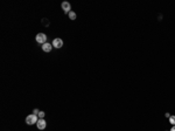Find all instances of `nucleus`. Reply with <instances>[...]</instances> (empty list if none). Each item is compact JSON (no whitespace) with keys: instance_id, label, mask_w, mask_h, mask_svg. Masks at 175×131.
I'll list each match as a JSON object with an SVG mask.
<instances>
[{"instance_id":"1","label":"nucleus","mask_w":175,"mask_h":131,"mask_svg":"<svg viewBox=\"0 0 175 131\" xmlns=\"http://www.w3.org/2000/svg\"><path fill=\"white\" fill-rule=\"evenodd\" d=\"M39 121V117L36 115H34V114H32V115H28L27 117H26V123L28 125H33L35 124V123H38Z\"/></svg>"},{"instance_id":"2","label":"nucleus","mask_w":175,"mask_h":131,"mask_svg":"<svg viewBox=\"0 0 175 131\" xmlns=\"http://www.w3.org/2000/svg\"><path fill=\"white\" fill-rule=\"evenodd\" d=\"M35 40H36V42H39V43L45 45V43H47V35H46L45 33H39L38 35H36V38H35Z\"/></svg>"},{"instance_id":"3","label":"nucleus","mask_w":175,"mask_h":131,"mask_svg":"<svg viewBox=\"0 0 175 131\" xmlns=\"http://www.w3.org/2000/svg\"><path fill=\"white\" fill-rule=\"evenodd\" d=\"M53 47L56 48V49H60V48L63 47V40L60 38L57 39H54V41H53Z\"/></svg>"},{"instance_id":"4","label":"nucleus","mask_w":175,"mask_h":131,"mask_svg":"<svg viewBox=\"0 0 175 131\" xmlns=\"http://www.w3.org/2000/svg\"><path fill=\"white\" fill-rule=\"evenodd\" d=\"M36 126H38L39 130H45L47 128V123H46L45 118H39L38 123H36Z\"/></svg>"},{"instance_id":"5","label":"nucleus","mask_w":175,"mask_h":131,"mask_svg":"<svg viewBox=\"0 0 175 131\" xmlns=\"http://www.w3.org/2000/svg\"><path fill=\"white\" fill-rule=\"evenodd\" d=\"M61 7H62V10L64 11L65 13H68L69 14L70 12H71V5H70V3H68V1H63V3L61 4Z\"/></svg>"},{"instance_id":"6","label":"nucleus","mask_w":175,"mask_h":131,"mask_svg":"<svg viewBox=\"0 0 175 131\" xmlns=\"http://www.w3.org/2000/svg\"><path fill=\"white\" fill-rule=\"evenodd\" d=\"M51 49H53V43H45V45H42V50L46 51V53H49V51H51Z\"/></svg>"},{"instance_id":"7","label":"nucleus","mask_w":175,"mask_h":131,"mask_svg":"<svg viewBox=\"0 0 175 131\" xmlns=\"http://www.w3.org/2000/svg\"><path fill=\"white\" fill-rule=\"evenodd\" d=\"M76 13L75 12H70L69 13V18H70V20H76Z\"/></svg>"},{"instance_id":"8","label":"nucleus","mask_w":175,"mask_h":131,"mask_svg":"<svg viewBox=\"0 0 175 131\" xmlns=\"http://www.w3.org/2000/svg\"><path fill=\"white\" fill-rule=\"evenodd\" d=\"M45 115H46L45 111H40L39 112V115H38V117L39 118H45Z\"/></svg>"},{"instance_id":"9","label":"nucleus","mask_w":175,"mask_h":131,"mask_svg":"<svg viewBox=\"0 0 175 131\" xmlns=\"http://www.w3.org/2000/svg\"><path fill=\"white\" fill-rule=\"evenodd\" d=\"M169 122H170L173 125H175V116H170V117H169Z\"/></svg>"},{"instance_id":"10","label":"nucleus","mask_w":175,"mask_h":131,"mask_svg":"<svg viewBox=\"0 0 175 131\" xmlns=\"http://www.w3.org/2000/svg\"><path fill=\"white\" fill-rule=\"evenodd\" d=\"M39 112H40V110H39V109H34V110H33V114H34V115H36V116L39 115Z\"/></svg>"},{"instance_id":"11","label":"nucleus","mask_w":175,"mask_h":131,"mask_svg":"<svg viewBox=\"0 0 175 131\" xmlns=\"http://www.w3.org/2000/svg\"><path fill=\"white\" fill-rule=\"evenodd\" d=\"M165 116H166V117H168V118H169V117H170V115H169L168 112H166V114H165Z\"/></svg>"},{"instance_id":"12","label":"nucleus","mask_w":175,"mask_h":131,"mask_svg":"<svg viewBox=\"0 0 175 131\" xmlns=\"http://www.w3.org/2000/svg\"><path fill=\"white\" fill-rule=\"evenodd\" d=\"M170 131H175V125H173V128L170 129Z\"/></svg>"}]
</instances>
